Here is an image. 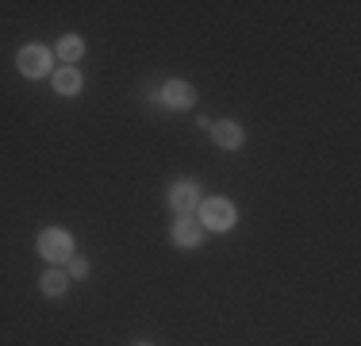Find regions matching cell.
Wrapping results in <instances>:
<instances>
[{
  "label": "cell",
  "mask_w": 361,
  "mask_h": 346,
  "mask_svg": "<svg viewBox=\"0 0 361 346\" xmlns=\"http://www.w3.org/2000/svg\"><path fill=\"white\" fill-rule=\"evenodd\" d=\"M50 85H54L58 97H77L85 81H81V69H73V66H58L54 73H50Z\"/></svg>",
  "instance_id": "obj_9"
},
{
  "label": "cell",
  "mask_w": 361,
  "mask_h": 346,
  "mask_svg": "<svg viewBox=\"0 0 361 346\" xmlns=\"http://www.w3.org/2000/svg\"><path fill=\"white\" fill-rule=\"evenodd\" d=\"M177 250H196L204 242V227L196 223V215H177L173 220V231H169Z\"/></svg>",
  "instance_id": "obj_6"
},
{
  "label": "cell",
  "mask_w": 361,
  "mask_h": 346,
  "mask_svg": "<svg viewBox=\"0 0 361 346\" xmlns=\"http://www.w3.org/2000/svg\"><path fill=\"white\" fill-rule=\"evenodd\" d=\"M135 346H154V342H146V339H142V342H135Z\"/></svg>",
  "instance_id": "obj_12"
},
{
  "label": "cell",
  "mask_w": 361,
  "mask_h": 346,
  "mask_svg": "<svg viewBox=\"0 0 361 346\" xmlns=\"http://www.w3.org/2000/svg\"><path fill=\"white\" fill-rule=\"evenodd\" d=\"M39 289H42V297L58 300V297H66V292H70V277H66L62 266H47L42 277H39Z\"/></svg>",
  "instance_id": "obj_8"
},
{
  "label": "cell",
  "mask_w": 361,
  "mask_h": 346,
  "mask_svg": "<svg viewBox=\"0 0 361 346\" xmlns=\"http://www.w3.org/2000/svg\"><path fill=\"white\" fill-rule=\"evenodd\" d=\"M54 58L62 66H77L85 58V39L81 35H62V39L54 42Z\"/></svg>",
  "instance_id": "obj_10"
},
{
  "label": "cell",
  "mask_w": 361,
  "mask_h": 346,
  "mask_svg": "<svg viewBox=\"0 0 361 346\" xmlns=\"http://www.w3.org/2000/svg\"><path fill=\"white\" fill-rule=\"evenodd\" d=\"M200 185H196L192 177H180L169 185V208H173L177 215H196V208H200Z\"/></svg>",
  "instance_id": "obj_4"
},
{
  "label": "cell",
  "mask_w": 361,
  "mask_h": 346,
  "mask_svg": "<svg viewBox=\"0 0 361 346\" xmlns=\"http://www.w3.org/2000/svg\"><path fill=\"white\" fill-rule=\"evenodd\" d=\"M66 277H70V281H81V277H89V262L73 254L70 262H66Z\"/></svg>",
  "instance_id": "obj_11"
},
{
  "label": "cell",
  "mask_w": 361,
  "mask_h": 346,
  "mask_svg": "<svg viewBox=\"0 0 361 346\" xmlns=\"http://www.w3.org/2000/svg\"><path fill=\"white\" fill-rule=\"evenodd\" d=\"M158 100L166 104V108H173V112H188V108L196 104V89H192L188 81H180V77H173V81L161 85Z\"/></svg>",
  "instance_id": "obj_5"
},
{
  "label": "cell",
  "mask_w": 361,
  "mask_h": 346,
  "mask_svg": "<svg viewBox=\"0 0 361 346\" xmlns=\"http://www.w3.org/2000/svg\"><path fill=\"white\" fill-rule=\"evenodd\" d=\"M196 223L204 227V235H208V231L227 235V231L238 223V208L231 204L227 196H204L200 208H196Z\"/></svg>",
  "instance_id": "obj_1"
},
{
  "label": "cell",
  "mask_w": 361,
  "mask_h": 346,
  "mask_svg": "<svg viewBox=\"0 0 361 346\" xmlns=\"http://www.w3.org/2000/svg\"><path fill=\"white\" fill-rule=\"evenodd\" d=\"M208 131H212V138H216V146H223V150H243L246 146V131H243V124H235V119H216Z\"/></svg>",
  "instance_id": "obj_7"
},
{
  "label": "cell",
  "mask_w": 361,
  "mask_h": 346,
  "mask_svg": "<svg viewBox=\"0 0 361 346\" xmlns=\"http://www.w3.org/2000/svg\"><path fill=\"white\" fill-rule=\"evenodd\" d=\"M16 69H20V77H27V81L50 77L54 73V50L39 47V42H27V47H20V54H16Z\"/></svg>",
  "instance_id": "obj_3"
},
{
  "label": "cell",
  "mask_w": 361,
  "mask_h": 346,
  "mask_svg": "<svg viewBox=\"0 0 361 346\" xmlns=\"http://www.w3.org/2000/svg\"><path fill=\"white\" fill-rule=\"evenodd\" d=\"M35 250L47 266H66L73 258V235L62 227H42L35 239Z\"/></svg>",
  "instance_id": "obj_2"
}]
</instances>
